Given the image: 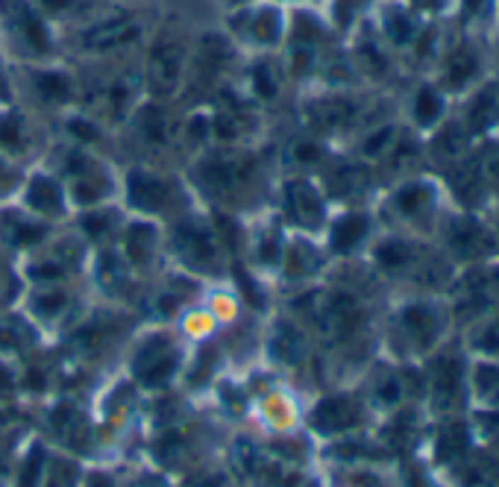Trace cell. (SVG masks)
Returning a JSON list of instances; mask_svg holds the SVG:
<instances>
[{
    "label": "cell",
    "instance_id": "6da1fadb",
    "mask_svg": "<svg viewBox=\"0 0 499 487\" xmlns=\"http://www.w3.org/2000/svg\"><path fill=\"white\" fill-rule=\"evenodd\" d=\"M176 367V356L173 349L168 346L165 338H153L144 349H142V358L135 361V373L144 385H159L165 382Z\"/></svg>",
    "mask_w": 499,
    "mask_h": 487
},
{
    "label": "cell",
    "instance_id": "7a4b0ae2",
    "mask_svg": "<svg viewBox=\"0 0 499 487\" xmlns=\"http://www.w3.org/2000/svg\"><path fill=\"white\" fill-rule=\"evenodd\" d=\"M285 200H288V211L294 214V221L306 223V226H317V223H321L323 206H321V197L314 194L311 185L291 182L288 191H285Z\"/></svg>",
    "mask_w": 499,
    "mask_h": 487
},
{
    "label": "cell",
    "instance_id": "3957f363",
    "mask_svg": "<svg viewBox=\"0 0 499 487\" xmlns=\"http://www.w3.org/2000/svg\"><path fill=\"white\" fill-rule=\"evenodd\" d=\"M135 35H138V24L127 21V18H117V21H109V24H100V27L88 30L83 42H86L88 50H109V47L132 42Z\"/></svg>",
    "mask_w": 499,
    "mask_h": 487
},
{
    "label": "cell",
    "instance_id": "277c9868",
    "mask_svg": "<svg viewBox=\"0 0 499 487\" xmlns=\"http://www.w3.org/2000/svg\"><path fill=\"white\" fill-rule=\"evenodd\" d=\"M179 68H183V50H179L176 45H162L156 47L153 59H150V86L156 91H165L176 83V74Z\"/></svg>",
    "mask_w": 499,
    "mask_h": 487
},
{
    "label": "cell",
    "instance_id": "5b68a950",
    "mask_svg": "<svg viewBox=\"0 0 499 487\" xmlns=\"http://www.w3.org/2000/svg\"><path fill=\"white\" fill-rule=\"evenodd\" d=\"M176 250L183 252L185 262H191L197 267H209L214 262V244L209 241L206 232L191 229V226L176 229Z\"/></svg>",
    "mask_w": 499,
    "mask_h": 487
},
{
    "label": "cell",
    "instance_id": "8992f818",
    "mask_svg": "<svg viewBox=\"0 0 499 487\" xmlns=\"http://www.w3.org/2000/svg\"><path fill=\"white\" fill-rule=\"evenodd\" d=\"M355 420H358V411L350 399H326L314 411V426L321 432H338V428L352 426Z\"/></svg>",
    "mask_w": 499,
    "mask_h": 487
},
{
    "label": "cell",
    "instance_id": "52a82bcc",
    "mask_svg": "<svg viewBox=\"0 0 499 487\" xmlns=\"http://www.w3.org/2000/svg\"><path fill=\"white\" fill-rule=\"evenodd\" d=\"M130 197L138 209H162L168 200V188L147 177V173H132L130 177Z\"/></svg>",
    "mask_w": 499,
    "mask_h": 487
},
{
    "label": "cell",
    "instance_id": "ba28073f",
    "mask_svg": "<svg viewBox=\"0 0 499 487\" xmlns=\"http://www.w3.org/2000/svg\"><path fill=\"white\" fill-rule=\"evenodd\" d=\"M365 232H367V221L362 218V214H350V218L335 223V229H332V247L347 252V250H352L358 241L365 238Z\"/></svg>",
    "mask_w": 499,
    "mask_h": 487
},
{
    "label": "cell",
    "instance_id": "9c48e42d",
    "mask_svg": "<svg viewBox=\"0 0 499 487\" xmlns=\"http://www.w3.org/2000/svg\"><path fill=\"white\" fill-rule=\"evenodd\" d=\"M27 197H30V206L38 209V211H59V209H62V197H59L56 182H50L45 177L33 180Z\"/></svg>",
    "mask_w": 499,
    "mask_h": 487
},
{
    "label": "cell",
    "instance_id": "30bf717a",
    "mask_svg": "<svg viewBox=\"0 0 499 487\" xmlns=\"http://www.w3.org/2000/svg\"><path fill=\"white\" fill-rule=\"evenodd\" d=\"M150 252H153V229L144 223H135L127 238V256L132 262H147Z\"/></svg>",
    "mask_w": 499,
    "mask_h": 487
},
{
    "label": "cell",
    "instance_id": "8fae6325",
    "mask_svg": "<svg viewBox=\"0 0 499 487\" xmlns=\"http://www.w3.org/2000/svg\"><path fill=\"white\" fill-rule=\"evenodd\" d=\"M350 112H352V106L344 103V100H326V103L311 106V118H314L317 124L332 127V124H344V121L350 118Z\"/></svg>",
    "mask_w": 499,
    "mask_h": 487
},
{
    "label": "cell",
    "instance_id": "7c38bea8",
    "mask_svg": "<svg viewBox=\"0 0 499 487\" xmlns=\"http://www.w3.org/2000/svg\"><path fill=\"white\" fill-rule=\"evenodd\" d=\"M406 323L411 332L420 338V344H429L432 341V332H435V317H432V311H426L423 305H411L406 311Z\"/></svg>",
    "mask_w": 499,
    "mask_h": 487
},
{
    "label": "cell",
    "instance_id": "4fadbf2b",
    "mask_svg": "<svg viewBox=\"0 0 499 487\" xmlns=\"http://www.w3.org/2000/svg\"><path fill=\"white\" fill-rule=\"evenodd\" d=\"M467 446V432L461 426H452L447 428V432L441 435V440H437V458L441 461H452L455 455H461Z\"/></svg>",
    "mask_w": 499,
    "mask_h": 487
},
{
    "label": "cell",
    "instance_id": "5bb4252c",
    "mask_svg": "<svg viewBox=\"0 0 499 487\" xmlns=\"http://www.w3.org/2000/svg\"><path fill=\"white\" fill-rule=\"evenodd\" d=\"M458 364L455 361H449V358H444V361H437L435 364V387H437V394L441 397H452L455 391H458Z\"/></svg>",
    "mask_w": 499,
    "mask_h": 487
},
{
    "label": "cell",
    "instance_id": "9a60e30c",
    "mask_svg": "<svg viewBox=\"0 0 499 487\" xmlns=\"http://www.w3.org/2000/svg\"><path fill=\"white\" fill-rule=\"evenodd\" d=\"M38 91H42L47 100H68V94H71V86L62 74H42L38 76Z\"/></svg>",
    "mask_w": 499,
    "mask_h": 487
},
{
    "label": "cell",
    "instance_id": "2e32d148",
    "mask_svg": "<svg viewBox=\"0 0 499 487\" xmlns=\"http://www.w3.org/2000/svg\"><path fill=\"white\" fill-rule=\"evenodd\" d=\"M309 270H314V252L306 244L291 247V252H288V274L291 276H303V274H309Z\"/></svg>",
    "mask_w": 499,
    "mask_h": 487
},
{
    "label": "cell",
    "instance_id": "e0dca14e",
    "mask_svg": "<svg viewBox=\"0 0 499 487\" xmlns=\"http://www.w3.org/2000/svg\"><path fill=\"white\" fill-rule=\"evenodd\" d=\"M253 35L258 38V42H276V38H279V15L273 9H265L262 15L256 18Z\"/></svg>",
    "mask_w": 499,
    "mask_h": 487
},
{
    "label": "cell",
    "instance_id": "ac0fdd59",
    "mask_svg": "<svg viewBox=\"0 0 499 487\" xmlns=\"http://www.w3.org/2000/svg\"><path fill=\"white\" fill-rule=\"evenodd\" d=\"M142 129H144L147 139L162 141L165 139V115H162V109H159V106H147L142 112Z\"/></svg>",
    "mask_w": 499,
    "mask_h": 487
},
{
    "label": "cell",
    "instance_id": "d6986e66",
    "mask_svg": "<svg viewBox=\"0 0 499 487\" xmlns=\"http://www.w3.org/2000/svg\"><path fill=\"white\" fill-rule=\"evenodd\" d=\"M473 71H476V59H473V53H467V50H461L452 59V65H449V83L452 86H464L470 76H473Z\"/></svg>",
    "mask_w": 499,
    "mask_h": 487
},
{
    "label": "cell",
    "instance_id": "ffe728a7",
    "mask_svg": "<svg viewBox=\"0 0 499 487\" xmlns=\"http://www.w3.org/2000/svg\"><path fill=\"white\" fill-rule=\"evenodd\" d=\"M414 112H417V118H420L423 124H432L437 115H441V97H437L435 91H420V97H417V103H414Z\"/></svg>",
    "mask_w": 499,
    "mask_h": 487
},
{
    "label": "cell",
    "instance_id": "44dd1931",
    "mask_svg": "<svg viewBox=\"0 0 499 487\" xmlns=\"http://www.w3.org/2000/svg\"><path fill=\"white\" fill-rule=\"evenodd\" d=\"M203 182L209 188H214V191H226L235 182V173L226 165H206L203 168Z\"/></svg>",
    "mask_w": 499,
    "mask_h": 487
},
{
    "label": "cell",
    "instance_id": "7402d4cb",
    "mask_svg": "<svg viewBox=\"0 0 499 487\" xmlns=\"http://www.w3.org/2000/svg\"><path fill=\"white\" fill-rule=\"evenodd\" d=\"M273 349H276V356H279V358L297 361V358H299V353H303V341H299V338L294 335V329H282V335L276 338Z\"/></svg>",
    "mask_w": 499,
    "mask_h": 487
},
{
    "label": "cell",
    "instance_id": "603a6c76",
    "mask_svg": "<svg viewBox=\"0 0 499 487\" xmlns=\"http://www.w3.org/2000/svg\"><path fill=\"white\" fill-rule=\"evenodd\" d=\"M426 203H429V188H423V185H411V188H406L396 197V206L403 211H417V209H423Z\"/></svg>",
    "mask_w": 499,
    "mask_h": 487
},
{
    "label": "cell",
    "instance_id": "cb8c5ba5",
    "mask_svg": "<svg viewBox=\"0 0 499 487\" xmlns=\"http://www.w3.org/2000/svg\"><path fill=\"white\" fill-rule=\"evenodd\" d=\"M42 467H45V452L35 446V450L30 452V458H27V464H24V473H21V481H18V487H35Z\"/></svg>",
    "mask_w": 499,
    "mask_h": 487
},
{
    "label": "cell",
    "instance_id": "d4e9b609",
    "mask_svg": "<svg viewBox=\"0 0 499 487\" xmlns=\"http://www.w3.org/2000/svg\"><path fill=\"white\" fill-rule=\"evenodd\" d=\"M18 141H21V124H18V118H0V144L6 147H18Z\"/></svg>",
    "mask_w": 499,
    "mask_h": 487
},
{
    "label": "cell",
    "instance_id": "484cf974",
    "mask_svg": "<svg viewBox=\"0 0 499 487\" xmlns=\"http://www.w3.org/2000/svg\"><path fill=\"white\" fill-rule=\"evenodd\" d=\"M491 118H493V100L482 94V100H478V103L473 106V112H470V121H473L476 129H482V127L491 124Z\"/></svg>",
    "mask_w": 499,
    "mask_h": 487
},
{
    "label": "cell",
    "instance_id": "4316f807",
    "mask_svg": "<svg viewBox=\"0 0 499 487\" xmlns=\"http://www.w3.org/2000/svg\"><path fill=\"white\" fill-rule=\"evenodd\" d=\"M408 259V250L403 244H385L382 250H379V262H382L385 267H396L403 264Z\"/></svg>",
    "mask_w": 499,
    "mask_h": 487
},
{
    "label": "cell",
    "instance_id": "83f0119b",
    "mask_svg": "<svg viewBox=\"0 0 499 487\" xmlns=\"http://www.w3.org/2000/svg\"><path fill=\"white\" fill-rule=\"evenodd\" d=\"M53 470H56V473H50V487H74L76 470H74L71 464L59 461V464H53Z\"/></svg>",
    "mask_w": 499,
    "mask_h": 487
},
{
    "label": "cell",
    "instance_id": "f1b7e54d",
    "mask_svg": "<svg viewBox=\"0 0 499 487\" xmlns=\"http://www.w3.org/2000/svg\"><path fill=\"white\" fill-rule=\"evenodd\" d=\"M24 30H27V38L35 45V47H47V35H45V27H42V21L38 18H33V15H27V21H24Z\"/></svg>",
    "mask_w": 499,
    "mask_h": 487
},
{
    "label": "cell",
    "instance_id": "f546056e",
    "mask_svg": "<svg viewBox=\"0 0 499 487\" xmlns=\"http://www.w3.org/2000/svg\"><path fill=\"white\" fill-rule=\"evenodd\" d=\"M38 311H45V315H53V311H59L65 305V294H59V291H53V294H42L35 300Z\"/></svg>",
    "mask_w": 499,
    "mask_h": 487
},
{
    "label": "cell",
    "instance_id": "4dcf8cb0",
    "mask_svg": "<svg viewBox=\"0 0 499 487\" xmlns=\"http://www.w3.org/2000/svg\"><path fill=\"white\" fill-rule=\"evenodd\" d=\"M74 191H76V200H79V203H91V200H97L100 194H103L97 182H86V180H79Z\"/></svg>",
    "mask_w": 499,
    "mask_h": 487
},
{
    "label": "cell",
    "instance_id": "1f68e13d",
    "mask_svg": "<svg viewBox=\"0 0 499 487\" xmlns=\"http://www.w3.org/2000/svg\"><path fill=\"white\" fill-rule=\"evenodd\" d=\"M109 226H112V211L97 214V218H86V229L91 232V235H103Z\"/></svg>",
    "mask_w": 499,
    "mask_h": 487
},
{
    "label": "cell",
    "instance_id": "d6a6232c",
    "mask_svg": "<svg viewBox=\"0 0 499 487\" xmlns=\"http://www.w3.org/2000/svg\"><path fill=\"white\" fill-rule=\"evenodd\" d=\"M391 35H394V42H406V38L411 35V27H408V18H403V15H396V18H391Z\"/></svg>",
    "mask_w": 499,
    "mask_h": 487
},
{
    "label": "cell",
    "instance_id": "836d02e7",
    "mask_svg": "<svg viewBox=\"0 0 499 487\" xmlns=\"http://www.w3.org/2000/svg\"><path fill=\"white\" fill-rule=\"evenodd\" d=\"M256 88H258V94H262V97H273L276 86H273V80H270L268 68H258V71H256Z\"/></svg>",
    "mask_w": 499,
    "mask_h": 487
},
{
    "label": "cell",
    "instance_id": "e575fe53",
    "mask_svg": "<svg viewBox=\"0 0 499 487\" xmlns=\"http://www.w3.org/2000/svg\"><path fill=\"white\" fill-rule=\"evenodd\" d=\"M45 235V226H21V229H18V244H35L38 238H42Z\"/></svg>",
    "mask_w": 499,
    "mask_h": 487
},
{
    "label": "cell",
    "instance_id": "d590c367",
    "mask_svg": "<svg viewBox=\"0 0 499 487\" xmlns=\"http://www.w3.org/2000/svg\"><path fill=\"white\" fill-rule=\"evenodd\" d=\"M385 141H391V129H382L379 135H373V139H367V144H365V153H367V156H376L379 150L385 147Z\"/></svg>",
    "mask_w": 499,
    "mask_h": 487
},
{
    "label": "cell",
    "instance_id": "8d00e7d4",
    "mask_svg": "<svg viewBox=\"0 0 499 487\" xmlns=\"http://www.w3.org/2000/svg\"><path fill=\"white\" fill-rule=\"evenodd\" d=\"M59 274H62V267H59V264H45V267H33L30 270V276H35V279H53Z\"/></svg>",
    "mask_w": 499,
    "mask_h": 487
},
{
    "label": "cell",
    "instance_id": "74e56055",
    "mask_svg": "<svg viewBox=\"0 0 499 487\" xmlns=\"http://www.w3.org/2000/svg\"><path fill=\"white\" fill-rule=\"evenodd\" d=\"M297 159L299 162H314V159H321V150H317L314 144H299L297 147Z\"/></svg>",
    "mask_w": 499,
    "mask_h": 487
},
{
    "label": "cell",
    "instance_id": "f35d334b",
    "mask_svg": "<svg viewBox=\"0 0 499 487\" xmlns=\"http://www.w3.org/2000/svg\"><path fill=\"white\" fill-rule=\"evenodd\" d=\"M188 135H191V139H203V135H206V121L203 118H194V124L188 127Z\"/></svg>",
    "mask_w": 499,
    "mask_h": 487
},
{
    "label": "cell",
    "instance_id": "ab89813d",
    "mask_svg": "<svg viewBox=\"0 0 499 487\" xmlns=\"http://www.w3.org/2000/svg\"><path fill=\"white\" fill-rule=\"evenodd\" d=\"M214 127H217V132H221L224 139H229V135H235V132H238V127H232V124H229V118H217V121H214Z\"/></svg>",
    "mask_w": 499,
    "mask_h": 487
},
{
    "label": "cell",
    "instance_id": "60d3db41",
    "mask_svg": "<svg viewBox=\"0 0 499 487\" xmlns=\"http://www.w3.org/2000/svg\"><path fill=\"white\" fill-rule=\"evenodd\" d=\"M71 132H76V135H83V139H94V135H97V132H94L91 127H86L83 121H74V124H71Z\"/></svg>",
    "mask_w": 499,
    "mask_h": 487
},
{
    "label": "cell",
    "instance_id": "b9f144b4",
    "mask_svg": "<svg viewBox=\"0 0 499 487\" xmlns=\"http://www.w3.org/2000/svg\"><path fill=\"white\" fill-rule=\"evenodd\" d=\"M27 385L33 387V391H42V387H45L42 373H38V370H30V373H27Z\"/></svg>",
    "mask_w": 499,
    "mask_h": 487
},
{
    "label": "cell",
    "instance_id": "7bdbcfd3",
    "mask_svg": "<svg viewBox=\"0 0 499 487\" xmlns=\"http://www.w3.org/2000/svg\"><path fill=\"white\" fill-rule=\"evenodd\" d=\"M396 394H399V385H396V382H388V385L382 387V399H385V402H394Z\"/></svg>",
    "mask_w": 499,
    "mask_h": 487
},
{
    "label": "cell",
    "instance_id": "ee69618b",
    "mask_svg": "<svg viewBox=\"0 0 499 487\" xmlns=\"http://www.w3.org/2000/svg\"><path fill=\"white\" fill-rule=\"evenodd\" d=\"M88 487H112V481H109L106 476H94V479L88 481Z\"/></svg>",
    "mask_w": 499,
    "mask_h": 487
},
{
    "label": "cell",
    "instance_id": "f6af8a7d",
    "mask_svg": "<svg viewBox=\"0 0 499 487\" xmlns=\"http://www.w3.org/2000/svg\"><path fill=\"white\" fill-rule=\"evenodd\" d=\"M9 385H12V382H9V373H6L4 367H0V391H9Z\"/></svg>",
    "mask_w": 499,
    "mask_h": 487
},
{
    "label": "cell",
    "instance_id": "bcb514c9",
    "mask_svg": "<svg viewBox=\"0 0 499 487\" xmlns=\"http://www.w3.org/2000/svg\"><path fill=\"white\" fill-rule=\"evenodd\" d=\"M0 94L6 97V80H4V68H0Z\"/></svg>",
    "mask_w": 499,
    "mask_h": 487
},
{
    "label": "cell",
    "instance_id": "7dc6e473",
    "mask_svg": "<svg viewBox=\"0 0 499 487\" xmlns=\"http://www.w3.org/2000/svg\"><path fill=\"white\" fill-rule=\"evenodd\" d=\"M0 476H4V467H0Z\"/></svg>",
    "mask_w": 499,
    "mask_h": 487
},
{
    "label": "cell",
    "instance_id": "c3c4849f",
    "mask_svg": "<svg viewBox=\"0 0 499 487\" xmlns=\"http://www.w3.org/2000/svg\"><path fill=\"white\" fill-rule=\"evenodd\" d=\"M0 173H4V168H0Z\"/></svg>",
    "mask_w": 499,
    "mask_h": 487
}]
</instances>
